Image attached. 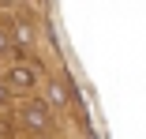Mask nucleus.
<instances>
[{
  "instance_id": "nucleus-1",
  "label": "nucleus",
  "mask_w": 146,
  "mask_h": 139,
  "mask_svg": "<svg viewBox=\"0 0 146 139\" xmlns=\"http://www.w3.org/2000/svg\"><path fill=\"white\" fill-rule=\"evenodd\" d=\"M8 83H11L15 90H30L34 83H38V68H34V64H15V68L8 72Z\"/></svg>"
},
{
  "instance_id": "nucleus-2",
  "label": "nucleus",
  "mask_w": 146,
  "mask_h": 139,
  "mask_svg": "<svg viewBox=\"0 0 146 139\" xmlns=\"http://www.w3.org/2000/svg\"><path fill=\"white\" fill-rule=\"evenodd\" d=\"M23 120L30 124V128H49V109L41 102H30V105L23 109Z\"/></svg>"
},
{
  "instance_id": "nucleus-3",
  "label": "nucleus",
  "mask_w": 146,
  "mask_h": 139,
  "mask_svg": "<svg viewBox=\"0 0 146 139\" xmlns=\"http://www.w3.org/2000/svg\"><path fill=\"white\" fill-rule=\"evenodd\" d=\"M15 45H19V49H30V45H34V30H30V23H15Z\"/></svg>"
},
{
  "instance_id": "nucleus-4",
  "label": "nucleus",
  "mask_w": 146,
  "mask_h": 139,
  "mask_svg": "<svg viewBox=\"0 0 146 139\" xmlns=\"http://www.w3.org/2000/svg\"><path fill=\"white\" fill-rule=\"evenodd\" d=\"M64 102H68V90L60 83H49V105H64Z\"/></svg>"
},
{
  "instance_id": "nucleus-5",
  "label": "nucleus",
  "mask_w": 146,
  "mask_h": 139,
  "mask_svg": "<svg viewBox=\"0 0 146 139\" xmlns=\"http://www.w3.org/2000/svg\"><path fill=\"white\" fill-rule=\"evenodd\" d=\"M0 53H11V38H8L4 26H0Z\"/></svg>"
},
{
  "instance_id": "nucleus-6",
  "label": "nucleus",
  "mask_w": 146,
  "mask_h": 139,
  "mask_svg": "<svg viewBox=\"0 0 146 139\" xmlns=\"http://www.w3.org/2000/svg\"><path fill=\"white\" fill-rule=\"evenodd\" d=\"M4 102H8V87L0 83V105H4Z\"/></svg>"
}]
</instances>
